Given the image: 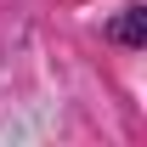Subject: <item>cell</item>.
Instances as JSON below:
<instances>
[{
	"mask_svg": "<svg viewBox=\"0 0 147 147\" xmlns=\"http://www.w3.org/2000/svg\"><path fill=\"white\" fill-rule=\"evenodd\" d=\"M113 40H125V45H142V40H147V11H142V6H130L125 17L113 23Z\"/></svg>",
	"mask_w": 147,
	"mask_h": 147,
	"instance_id": "1",
	"label": "cell"
}]
</instances>
